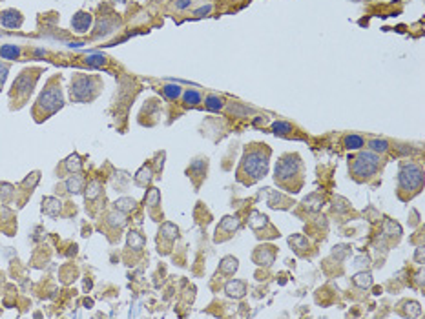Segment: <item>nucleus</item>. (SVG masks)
<instances>
[{
	"instance_id": "nucleus-37",
	"label": "nucleus",
	"mask_w": 425,
	"mask_h": 319,
	"mask_svg": "<svg viewBox=\"0 0 425 319\" xmlns=\"http://www.w3.org/2000/svg\"><path fill=\"white\" fill-rule=\"evenodd\" d=\"M422 314V308H420V305L416 303V301H411V303H407L405 305V316H409V318H416V316H420Z\"/></svg>"
},
{
	"instance_id": "nucleus-5",
	"label": "nucleus",
	"mask_w": 425,
	"mask_h": 319,
	"mask_svg": "<svg viewBox=\"0 0 425 319\" xmlns=\"http://www.w3.org/2000/svg\"><path fill=\"white\" fill-rule=\"evenodd\" d=\"M380 160L381 159L374 152H360L348 162L352 179L358 183H363V181L374 177L376 172L380 170Z\"/></svg>"
},
{
	"instance_id": "nucleus-40",
	"label": "nucleus",
	"mask_w": 425,
	"mask_h": 319,
	"mask_svg": "<svg viewBox=\"0 0 425 319\" xmlns=\"http://www.w3.org/2000/svg\"><path fill=\"white\" fill-rule=\"evenodd\" d=\"M7 71H9V66H7L6 62H0V88H2V86H4V82H6Z\"/></svg>"
},
{
	"instance_id": "nucleus-11",
	"label": "nucleus",
	"mask_w": 425,
	"mask_h": 319,
	"mask_svg": "<svg viewBox=\"0 0 425 319\" xmlns=\"http://www.w3.org/2000/svg\"><path fill=\"white\" fill-rule=\"evenodd\" d=\"M91 24H93V17L88 11H77L71 19V29L75 33H80V35L90 31Z\"/></svg>"
},
{
	"instance_id": "nucleus-22",
	"label": "nucleus",
	"mask_w": 425,
	"mask_h": 319,
	"mask_svg": "<svg viewBox=\"0 0 425 319\" xmlns=\"http://www.w3.org/2000/svg\"><path fill=\"white\" fill-rule=\"evenodd\" d=\"M303 204H305V208L310 212H319L321 210V206H323V199L321 195H318V193H310L309 197L303 201Z\"/></svg>"
},
{
	"instance_id": "nucleus-8",
	"label": "nucleus",
	"mask_w": 425,
	"mask_h": 319,
	"mask_svg": "<svg viewBox=\"0 0 425 319\" xmlns=\"http://www.w3.org/2000/svg\"><path fill=\"white\" fill-rule=\"evenodd\" d=\"M276 254H277V248L274 246V244H261V246H258V248L254 250V263L256 265H259V266H265V268H268L274 263V259H276Z\"/></svg>"
},
{
	"instance_id": "nucleus-33",
	"label": "nucleus",
	"mask_w": 425,
	"mask_h": 319,
	"mask_svg": "<svg viewBox=\"0 0 425 319\" xmlns=\"http://www.w3.org/2000/svg\"><path fill=\"white\" fill-rule=\"evenodd\" d=\"M183 101L186 102V104H192V106H197L201 102V93L199 91H195V89H188L183 93Z\"/></svg>"
},
{
	"instance_id": "nucleus-41",
	"label": "nucleus",
	"mask_w": 425,
	"mask_h": 319,
	"mask_svg": "<svg viewBox=\"0 0 425 319\" xmlns=\"http://www.w3.org/2000/svg\"><path fill=\"white\" fill-rule=\"evenodd\" d=\"M210 11H212V6L208 4V6H205V7H199V9L193 13V15H195V17H205V15H208Z\"/></svg>"
},
{
	"instance_id": "nucleus-2",
	"label": "nucleus",
	"mask_w": 425,
	"mask_h": 319,
	"mask_svg": "<svg viewBox=\"0 0 425 319\" xmlns=\"http://www.w3.org/2000/svg\"><path fill=\"white\" fill-rule=\"evenodd\" d=\"M274 179L287 191H299L303 185V160L297 153H287L277 160Z\"/></svg>"
},
{
	"instance_id": "nucleus-12",
	"label": "nucleus",
	"mask_w": 425,
	"mask_h": 319,
	"mask_svg": "<svg viewBox=\"0 0 425 319\" xmlns=\"http://www.w3.org/2000/svg\"><path fill=\"white\" fill-rule=\"evenodd\" d=\"M248 226H250L254 232H258V237L261 236V232H263L265 228H272L268 217L263 215V213L258 210H252L250 213H248Z\"/></svg>"
},
{
	"instance_id": "nucleus-13",
	"label": "nucleus",
	"mask_w": 425,
	"mask_h": 319,
	"mask_svg": "<svg viewBox=\"0 0 425 319\" xmlns=\"http://www.w3.org/2000/svg\"><path fill=\"white\" fill-rule=\"evenodd\" d=\"M22 22H24V19L17 9H6V11L0 13V24L7 29H17L22 26Z\"/></svg>"
},
{
	"instance_id": "nucleus-29",
	"label": "nucleus",
	"mask_w": 425,
	"mask_h": 319,
	"mask_svg": "<svg viewBox=\"0 0 425 319\" xmlns=\"http://www.w3.org/2000/svg\"><path fill=\"white\" fill-rule=\"evenodd\" d=\"M144 203L148 204L150 208L161 204V193H159V190H157V188H150L148 193H146V197H144Z\"/></svg>"
},
{
	"instance_id": "nucleus-9",
	"label": "nucleus",
	"mask_w": 425,
	"mask_h": 319,
	"mask_svg": "<svg viewBox=\"0 0 425 319\" xmlns=\"http://www.w3.org/2000/svg\"><path fill=\"white\" fill-rule=\"evenodd\" d=\"M239 226H241V223H239L238 217L225 215L223 219H221L217 230H215V234H217V236H215V241H225V239H228L234 232H238Z\"/></svg>"
},
{
	"instance_id": "nucleus-38",
	"label": "nucleus",
	"mask_w": 425,
	"mask_h": 319,
	"mask_svg": "<svg viewBox=\"0 0 425 319\" xmlns=\"http://www.w3.org/2000/svg\"><path fill=\"white\" fill-rule=\"evenodd\" d=\"M39 179H40V173H39V172H33L31 175H29V177L24 179L22 186H29V191H31L33 188H35V185L39 183Z\"/></svg>"
},
{
	"instance_id": "nucleus-6",
	"label": "nucleus",
	"mask_w": 425,
	"mask_h": 319,
	"mask_svg": "<svg viewBox=\"0 0 425 319\" xmlns=\"http://www.w3.org/2000/svg\"><path fill=\"white\" fill-rule=\"evenodd\" d=\"M398 186L399 191H407L409 197L416 195L422 186H424V172L418 164L414 162H401L398 173Z\"/></svg>"
},
{
	"instance_id": "nucleus-39",
	"label": "nucleus",
	"mask_w": 425,
	"mask_h": 319,
	"mask_svg": "<svg viewBox=\"0 0 425 319\" xmlns=\"http://www.w3.org/2000/svg\"><path fill=\"white\" fill-rule=\"evenodd\" d=\"M13 186L11 185H0V197L4 199V201H9L11 195H13Z\"/></svg>"
},
{
	"instance_id": "nucleus-19",
	"label": "nucleus",
	"mask_w": 425,
	"mask_h": 319,
	"mask_svg": "<svg viewBox=\"0 0 425 319\" xmlns=\"http://www.w3.org/2000/svg\"><path fill=\"white\" fill-rule=\"evenodd\" d=\"M84 177L82 175H71L68 181H66V188L70 193H80L84 190Z\"/></svg>"
},
{
	"instance_id": "nucleus-27",
	"label": "nucleus",
	"mask_w": 425,
	"mask_h": 319,
	"mask_svg": "<svg viewBox=\"0 0 425 319\" xmlns=\"http://www.w3.org/2000/svg\"><path fill=\"white\" fill-rule=\"evenodd\" d=\"M352 283L360 288H369L372 285V275H371V272H360L352 277Z\"/></svg>"
},
{
	"instance_id": "nucleus-35",
	"label": "nucleus",
	"mask_w": 425,
	"mask_h": 319,
	"mask_svg": "<svg viewBox=\"0 0 425 319\" xmlns=\"http://www.w3.org/2000/svg\"><path fill=\"white\" fill-rule=\"evenodd\" d=\"M84 62L88 64V66L99 68V66H104V64L108 62V58L104 57V55H88V57L84 58Z\"/></svg>"
},
{
	"instance_id": "nucleus-23",
	"label": "nucleus",
	"mask_w": 425,
	"mask_h": 319,
	"mask_svg": "<svg viewBox=\"0 0 425 319\" xmlns=\"http://www.w3.org/2000/svg\"><path fill=\"white\" fill-rule=\"evenodd\" d=\"M64 166H66V170H68V172L79 173L80 170H82V159L79 157L77 153H73V155H70V157L64 160Z\"/></svg>"
},
{
	"instance_id": "nucleus-18",
	"label": "nucleus",
	"mask_w": 425,
	"mask_h": 319,
	"mask_svg": "<svg viewBox=\"0 0 425 319\" xmlns=\"http://www.w3.org/2000/svg\"><path fill=\"white\" fill-rule=\"evenodd\" d=\"M113 204H115V210L123 212V213H132V212L137 210V201H135V199H132V197L117 199Z\"/></svg>"
},
{
	"instance_id": "nucleus-43",
	"label": "nucleus",
	"mask_w": 425,
	"mask_h": 319,
	"mask_svg": "<svg viewBox=\"0 0 425 319\" xmlns=\"http://www.w3.org/2000/svg\"><path fill=\"white\" fill-rule=\"evenodd\" d=\"M175 6H177V9H185V7L190 6V0H181V2L175 4Z\"/></svg>"
},
{
	"instance_id": "nucleus-31",
	"label": "nucleus",
	"mask_w": 425,
	"mask_h": 319,
	"mask_svg": "<svg viewBox=\"0 0 425 319\" xmlns=\"http://www.w3.org/2000/svg\"><path fill=\"white\" fill-rule=\"evenodd\" d=\"M20 55L19 46H2L0 48V57L2 58H17Z\"/></svg>"
},
{
	"instance_id": "nucleus-17",
	"label": "nucleus",
	"mask_w": 425,
	"mask_h": 319,
	"mask_svg": "<svg viewBox=\"0 0 425 319\" xmlns=\"http://www.w3.org/2000/svg\"><path fill=\"white\" fill-rule=\"evenodd\" d=\"M60 208H62V203L58 201V199L55 197H44L42 199V212L44 213H48V215H58V212H60Z\"/></svg>"
},
{
	"instance_id": "nucleus-21",
	"label": "nucleus",
	"mask_w": 425,
	"mask_h": 319,
	"mask_svg": "<svg viewBox=\"0 0 425 319\" xmlns=\"http://www.w3.org/2000/svg\"><path fill=\"white\" fill-rule=\"evenodd\" d=\"M289 242H290V246L301 255H303V248H309V239L305 236H301V234H296V236L289 237Z\"/></svg>"
},
{
	"instance_id": "nucleus-42",
	"label": "nucleus",
	"mask_w": 425,
	"mask_h": 319,
	"mask_svg": "<svg viewBox=\"0 0 425 319\" xmlns=\"http://www.w3.org/2000/svg\"><path fill=\"white\" fill-rule=\"evenodd\" d=\"M414 259H416V263H422V259H424V246H420V248L416 250V255H414Z\"/></svg>"
},
{
	"instance_id": "nucleus-15",
	"label": "nucleus",
	"mask_w": 425,
	"mask_h": 319,
	"mask_svg": "<svg viewBox=\"0 0 425 319\" xmlns=\"http://www.w3.org/2000/svg\"><path fill=\"white\" fill-rule=\"evenodd\" d=\"M239 268V261L234 257V255H226L223 257L219 263V274L223 275H232L236 274V270Z\"/></svg>"
},
{
	"instance_id": "nucleus-25",
	"label": "nucleus",
	"mask_w": 425,
	"mask_h": 319,
	"mask_svg": "<svg viewBox=\"0 0 425 319\" xmlns=\"http://www.w3.org/2000/svg\"><path fill=\"white\" fill-rule=\"evenodd\" d=\"M144 242H146V239L139 232H135V230H132L128 234V246L132 250H141L144 246Z\"/></svg>"
},
{
	"instance_id": "nucleus-10",
	"label": "nucleus",
	"mask_w": 425,
	"mask_h": 319,
	"mask_svg": "<svg viewBox=\"0 0 425 319\" xmlns=\"http://www.w3.org/2000/svg\"><path fill=\"white\" fill-rule=\"evenodd\" d=\"M263 193L266 195V203H268V206L274 208V210H277V208H279V210H287V208H290V206L294 204V201L287 199L283 193L272 190V188H265Z\"/></svg>"
},
{
	"instance_id": "nucleus-36",
	"label": "nucleus",
	"mask_w": 425,
	"mask_h": 319,
	"mask_svg": "<svg viewBox=\"0 0 425 319\" xmlns=\"http://www.w3.org/2000/svg\"><path fill=\"white\" fill-rule=\"evenodd\" d=\"M162 91H164V95H166L168 99H177V97L181 95V86L179 84H166V86L162 88Z\"/></svg>"
},
{
	"instance_id": "nucleus-3",
	"label": "nucleus",
	"mask_w": 425,
	"mask_h": 319,
	"mask_svg": "<svg viewBox=\"0 0 425 319\" xmlns=\"http://www.w3.org/2000/svg\"><path fill=\"white\" fill-rule=\"evenodd\" d=\"M62 106H64V97H62L60 84L57 82V79H52L44 88V91L37 99V104H35L33 111L40 121V119H48L50 115L57 113Z\"/></svg>"
},
{
	"instance_id": "nucleus-30",
	"label": "nucleus",
	"mask_w": 425,
	"mask_h": 319,
	"mask_svg": "<svg viewBox=\"0 0 425 319\" xmlns=\"http://www.w3.org/2000/svg\"><path fill=\"white\" fill-rule=\"evenodd\" d=\"M205 106L206 109H210V111H219L223 108V101H221L217 95H208L205 99Z\"/></svg>"
},
{
	"instance_id": "nucleus-14",
	"label": "nucleus",
	"mask_w": 425,
	"mask_h": 319,
	"mask_svg": "<svg viewBox=\"0 0 425 319\" xmlns=\"http://www.w3.org/2000/svg\"><path fill=\"white\" fill-rule=\"evenodd\" d=\"M225 292L228 297L241 299V297H245V293H246V283L239 279H230L225 285Z\"/></svg>"
},
{
	"instance_id": "nucleus-34",
	"label": "nucleus",
	"mask_w": 425,
	"mask_h": 319,
	"mask_svg": "<svg viewBox=\"0 0 425 319\" xmlns=\"http://www.w3.org/2000/svg\"><path fill=\"white\" fill-rule=\"evenodd\" d=\"M272 132L276 135H287L292 132V124H289V122H283V121H277L272 124Z\"/></svg>"
},
{
	"instance_id": "nucleus-26",
	"label": "nucleus",
	"mask_w": 425,
	"mask_h": 319,
	"mask_svg": "<svg viewBox=\"0 0 425 319\" xmlns=\"http://www.w3.org/2000/svg\"><path fill=\"white\" fill-rule=\"evenodd\" d=\"M108 223L111 224V226H117V228H124L126 226V223H128V219H126V213H123V212H111L110 215H108Z\"/></svg>"
},
{
	"instance_id": "nucleus-1",
	"label": "nucleus",
	"mask_w": 425,
	"mask_h": 319,
	"mask_svg": "<svg viewBox=\"0 0 425 319\" xmlns=\"http://www.w3.org/2000/svg\"><path fill=\"white\" fill-rule=\"evenodd\" d=\"M268 160H270V148L265 144H252L245 150V155L239 162L238 181L245 186H250L263 179L268 172Z\"/></svg>"
},
{
	"instance_id": "nucleus-20",
	"label": "nucleus",
	"mask_w": 425,
	"mask_h": 319,
	"mask_svg": "<svg viewBox=\"0 0 425 319\" xmlns=\"http://www.w3.org/2000/svg\"><path fill=\"white\" fill-rule=\"evenodd\" d=\"M101 190H103V185L99 181H90L88 186H84V195H86V201H95L99 195H101Z\"/></svg>"
},
{
	"instance_id": "nucleus-4",
	"label": "nucleus",
	"mask_w": 425,
	"mask_h": 319,
	"mask_svg": "<svg viewBox=\"0 0 425 319\" xmlns=\"http://www.w3.org/2000/svg\"><path fill=\"white\" fill-rule=\"evenodd\" d=\"M101 88H103V80L99 77L77 73L71 79L70 97L75 102H90L99 95Z\"/></svg>"
},
{
	"instance_id": "nucleus-24",
	"label": "nucleus",
	"mask_w": 425,
	"mask_h": 319,
	"mask_svg": "<svg viewBox=\"0 0 425 319\" xmlns=\"http://www.w3.org/2000/svg\"><path fill=\"white\" fill-rule=\"evenodd\" d=\"M159 234H161L162 239H166V241H175V237H177V234H179V230H177V226L172 223H164L161 226V230H159Z\"/></svg>"
},
{
	"instance_id": "nucleus-16",
	"label": "nucleus",
	"mask_w": 425,
	"mask_h": 319,
	"mask_svg": "<svg viewBox=\"0 0 425 319\" xmlns=\"http://www.w3.org/2000/svg\"><path fill=\"white\" fill-rule=\"evenodd\" d=\"M152 179H154V170H152V166L144 164L141 170L135 173V185L142 186V188H146V186H150Z\"/></svg>"
},
{
	"instance_id": "nucleus-28",
	"label": "nucleus",
	"mask_w": 425,
	"mask_h": 319,
	"mask_svg": "<svg viewBox=\"0 0 425 319\" xmlns=\"http://www.w3.org/2000/svg\"><path fill=\"white\" fill-rule=\"evenodd\" d=\"M363 144H365V140L360 135H347L345 137V148H348V150H360Z\"/></svg>"
},
{
	"instance_id": "nucleus-32",
	"label": "nucleus",
	"mask_w": 425,
	"mask_h": 319,
	"mask_svg": "<svg viewBox=\"0 0 425 319\" xmlns=\"http://www.w3.org/2000/svg\"><path fill=\"white\" fill-rule=\"evenodd\" d=\"M369 148L372 150V152H378V153H387L389 152V142L383 139H372L369 142Z\"/></svg>"
},
{
	"instance_id": "nucleus-7",
	"label": "nucleus",
	"mask_w": 425,
	"mask_h": 319,
	"mask_svg": "<svg viewBox=\"0 0 425 319\" xmlns=\"http://www.w3.org/2000/svg\"><path fill=\"white\" fill-rule=\"evenodd\" d=\"M40 75V70H24L17 77V80L13 82V91H11V95L19 97V99H27V97L31 95L33 88H35V84H37V79Z\"/></svg>"
}]
</instances>
